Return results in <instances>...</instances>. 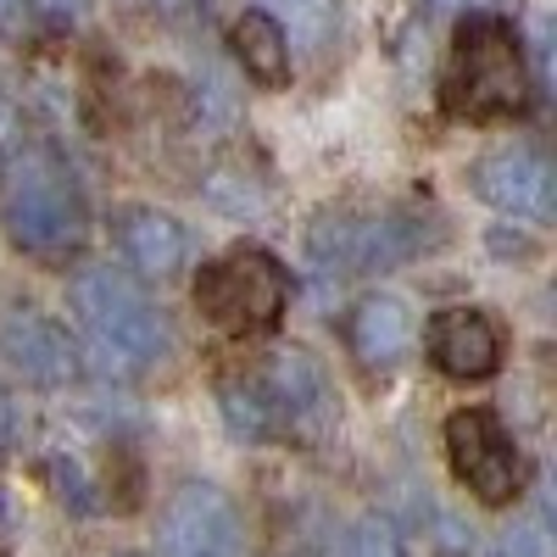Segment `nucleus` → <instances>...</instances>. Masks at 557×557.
Instances as JSON below:
<instances>
[{
  "mask_svg": "<svg viewBox=\"0 0 557 557\" xmlns=\"http://www.w3.org/2000/svg\"><path fill=\"white\" fill-rule=\"evenodd\" d=\"M223 418L240 441H273V435H296L312 441L335 424V385L323 374V362L296 351V346H278L251 368H235L223 385H218Z\"/></svg>",
  "mask_w": 557,
  "mask_h": 557,
  "instance_id": "nucleus-1",
  "label": "nucleus"
},
{
  "mask_svg": "<svg viewBox=\"0 0 557 557\" xmlns=\"http://www.w3.org/2000/svg\"><path fill=\"white\" fill-rule=\"evenodd\" d=\"M441 96H446L451 117H469V123L519 117L530 107V67H524V51H519V34L502 17L474 12L457 28Z\"/></svg>",
  "mask_w": 557,
  "mask_h": 557,
  "instance_id": "nucleus-2",
  "label": "nucleus"
},
{
  "mask_svg": "<svg viewBox=\"0 0 557 557\" xmlns=\"http://www.w3.org/2000/svg\"><path fill=\"white\" fill-rule=\"evenodd\" d=\"M73 312L112 374H139V368H151L173 346L168 318L151 307V296L139 290V278H128L123 268H107V262L84 268L73 278Z\"/></svg>",
  "mask_w": 557,
  "mask_h": 557,
  "instance_id": "nucleus-3",
  "label": "nucleus"
},
{
  "mask_svg": "<svg viewBox=\"0 0 557 557\" xmlns=\"http://www.w3.org/2000/svg\"><path fill=\"white\" fill-rule=\"evenodd\" d=\"M435 246V223L418 207H341L323 212L307 251L330 273H391Z\"/></svg>",
  "mask_w": 557,
  "mask_h": 557,
  "instance_id": "nucleus-4",
  "label": "nucleus"
},
{
  "mask_svg": "<svg viewBox=\"0 0 557 557\" xmlns=\"http://www.w3.org/2000/svg\"><path fill=\"white\" fill-rule=\"evenodd\" d=\"M0 223L28 251H57L84 235V196L62 157L28 146L7 162V173H0Z\"/></svg>",
  "mask_w": 557,
  "mask_h": 557,
  "instance_id": "nucleus-5",
  "label": "nucleus"
},
{
  "mask_svg": "<svg viewBox=\"0 0 557 557\" xmlns=\"http://www.w3.org/2000/svg\"><path fill=\"white\" fill-rule=\"evenodd\" d=\"M196 307H201L207 323H218V330H228V335L268 330V323H278V312H285V268L257 246L228 251L223 262L201 268Z\"/></svg>",
  "mask_w": 557,
  "mask_h": 557,
  "instance_id": "nucleus-6",
  "label": "nucleus"
},
{
  "mask_svg": "<svg viewBox=\"0 0 557 557\" xmlns=\"http://www.w3.org/2000/svg\"><path fill=\"white\" fill-rule=\"evenodd\" d=\"M446 457L480 502L502 507L519 496V451L491 407H462L446 418Z\"/></svg>",
  "mask_w": 557,
  "mask_h": 557,
  "instance_id": "nucleus-7",
  "label": "nucleus"
},
{
  "mask_svg": "<svg viewBox=\"0 0 557 557\" xmlns=\"http://www.w3.org/2000/svg\"><path fill=\"white\" fill-rule=\"evenodd\" d=\"M157 552L162 557H246V530H240L235 502L212 485L173 491L157 524Z\"/></svg>",
  "mask_w": 557,
  "mask_h": 557,
  "instance_id": "nucleus-8",
  "label": "nucleus"
},
{
  "mask_svg": "<svg viewBox=\"0 0 557 557\" xmlns=\"http://www.w3.org/2000/svg\"><path fill=\"white\" fill-rule=\"evenodd\" d=\"M474 196L513 212V218H552L557 212V173L530 146H502L474 162Z\"/></svg>",
  "mask_w": 557,
  "mask_h": 557,
  "instance_id": "nucleus-9",
  "label": "nucleus"
},
{
  "mask_svg": "<svg viewBox=\"0 0 557 557\" xmlns=\"http://www.w3.org/2000/svg\"><path fill=\"white\" fill-rule=\"evenodd\" d=\"M0 357H7L28 385H67L78 374V351L62 335V323L39 318V312H17L0 323Z\"/></svg>",
  "mask_w": 557,
  "mask_h": 557,
  "instance_id": "nucleus-10",
  "label": "nucleus"
},
{
  "mask_svg": "<svg viewBox=\"0 0 557 557\" xmlns=\"http://www.w3.org/2000/svg\"><path fill=\"white\" fill-rule=\"evenodd\" d=\"M430 357L451 380H485L496 368V357H502V335H496V323L485 312L451 307L430 323Z\"/></svg>",
  "mask_w": 557,
  "mask_h": 557,
  "instance_id": "nucleus-11",
  "label": "nucleus"
},
{
  "mask_svg": "<svg viewBox=\"0 0 557 557\" xmlns=\"http://www.w3.org/2000/svg\"><path fill=\"white\" fill-rule=\"evenodd\" d=\"M117 246H123V257L134 262L139 278H173V273H184V262H190V235H184V223L157 212V207L117 212Z\"/></svg>",
  "mask_w": 557,
  "mask_h": 557,
  "instance_id": "nucleus-12",
  "label": "nucleus"
},
{
  "mask_svg": "<svg viewBox=\"0 0 557 557\" xmlns=\"http://www.w3.org/2000/svg\"><path fill=\"white\" fill-rule=\"evenodd\" d=\"M346 335H351V351L362 368H396L418 341V323H412V307L401 296H368L351 312Z\"/></svg>",
  "mask_w": 557,
  "mask_h": 557,
  "instance_id": "nucleus-13",
  "label": "nucleus"
},
{
  "mask_svg": "<svg viewBox=\"0 0 557 557\" xmlns=\"http://www.w3.org/2000/svg\"><path fill=\"white\" fill-rule=\"evenodd\" d=\"M235 57L268 89H278V84L290 78V39H285V28H278L268 12H246L235 23Z\"/></svg>",
  "mask_w": 557,
  "mask_h": 557,
  "instance_id": "nucleus-14",
  "label": "nucleus"
},
{
  "mask_svg": "<svg viewBox=\"0 0 557 557\" xmlns=\"http://www.w3.org/2000/svg\"><path fill=\"white\" fill-rule=\"evenodd\" d=\"M268 17H273L278 28L290 23V34H296V39L318 45L323 34L335 28V0H268Z\"/></svg>",
  "mask_w": 557,
  "mask_h": 557,
  "instance_id": "nucleus-15",
  "label": "nucleus"
},
{
  "mask_svg": "<svg viewBox=\"0 0 557 557\" xmlns=\"http://www.w3.org/2000/svg\"><path fill=\"white\" fill-rule=\"evenodd\" d=\"M335 557H407V552H401V535H396L385 519H357V524L341 535Z\"/></svg>",
  "mask_w": 557,
  "mask_h": 557,
  "instance_id": "nucleus-16",
  "label": "nucleus"
},
{
  "mask_svg": "<svg viewBox=\"0 0 557 557\" xmlns=\"http://www.w3.org/2000/svg\"><path fill=\"white\" fill-rule=\"evenodd\" d=\"M51 480H57V491L78 507V513H96V507H101V502H96V485H89V474L78 469V457L57 451V457H51Z\"/></svg>",
  "mask_w": 557,
  "mask_h": 557,
  "instance_id": "nucleus-17",
  "label": "nucleus"
},
{
  "mask_svg": "<svg viewBox=\"0 0 557 557\" xmlns=\"http://www.w3.org/2000/svg\"><path fill=\"white\" fill-rule=\"evenodd\" d=\"M485 557H552V546H546V530L541 524H519V530H507Z\"/></svg>",
  "mask_w": 557,
  "mask_h": 557,
  "instance_id": "nucleus-18",
  "label": "nucleus"
},
{
  "mask_svg": "<svg viewBox=\"0 0 557 557\" xmlns=\"http://www.w3.org/2000/svg\"><path fill=\"white\" fill-rule=\"evenodd\" d=\"M28 7L51 12L57 23H73V17H84V7H89V0H28Z\"/></svg>",
  "mask_w": 557,
  "mask_h": 557,
  "instance_id": "nucleus-19",
  "label": "nucleus"
},
{
  "mask_svg": "<svg viewBox=\"0 0 557 557\" xmlns=\"http://www.w3.org/2000/svg\"><path fill=\"white\" fill-rule=\"evenodd\" d=\"M28 23V0H0V34H23Z\"/></svg>",
  "mask_w": 557,
  "mask_h": 557,
  "instance_id": "nucleus-20",
  "label": "nucleus"
},
{
  "mask_svg": "<svg viewBox=\"0 0 557 557\" xmlns=\"http://www.w3.org/2000/svg\"><path fill=\"white\" fill-rule=\"evenodd\" d=\"M430 7H435V12H480L485 0H430Z\"/></svg>",
  "mask_w": 557,
  "mask_h": 557,
  "instance_id": "nucleus-21",
  "label": "nucleus"
},
{
  "mask_svg": "<svg viewBox=\"0 0 557 557\" xmlns=\"http://www.w3.org/2000/svg\"><path fill=\"white\" fill-rule=\"evenodd\" d=\"M7 435H12V412H7V396H0V446H7Z\"/></svg>",
  "mask_w": 557,
  "mask_h": 557,
  "instance_id": "nucleus-22",
  "label": "nucleus"
},
{
  "mask_svg": "<svg viewBox=\"0 0 557 557\" xmlns=\"http://www.w3.org/2000/svg\"><path fill=\"white\" fill-rule=\"evenodd\" d=\"M0 546H7V507H0Z\"/></svg>",
  "mask_w": 557,
  "mask_h": 557,
  "instance_id": "nucleus-23",
  "label": "nucleus"
},
{
  "mask_svg": "<svg viewBox=\"0 0 557 557\" xmlns=\"http://www.w3.org/2000/svg\"><path fill=\"white\" fill-rule=\"evenodd\" d=\"M162 7H168V0H162Z\"/></svg>",
  "mask_w": 557,
  "mask_h": 557,
  "instance_id": "nucleus-24",
  "label": "nucleus"
}]
</instances>
